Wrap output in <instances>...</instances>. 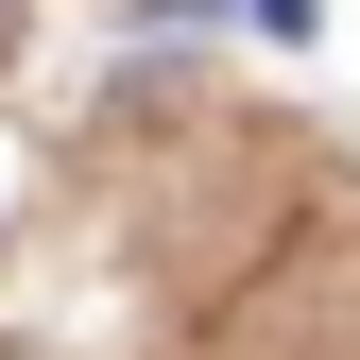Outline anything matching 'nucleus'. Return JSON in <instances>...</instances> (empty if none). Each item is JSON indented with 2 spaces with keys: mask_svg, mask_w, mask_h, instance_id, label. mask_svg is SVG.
<instances>
[{
  "mask_svg": "<svg viewBox=\"0 0 360 360\" xmlns=\"http://www.w3.org/2000/svg\"><path fill=\"white\" fill-rule=\"evenodd\" d=\"M309 18H326V0H240V34H309Z\"/></svg>",
  "mask_w": 360,
  "mask_h": 360,
  "instance_id": "1",
  "label": "nucleus"
}]
</instances>
